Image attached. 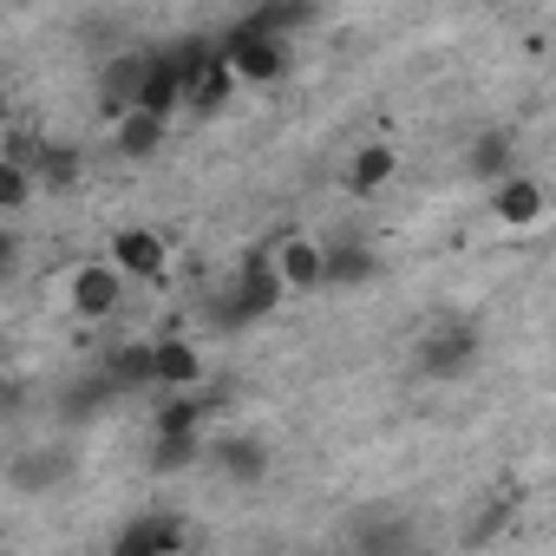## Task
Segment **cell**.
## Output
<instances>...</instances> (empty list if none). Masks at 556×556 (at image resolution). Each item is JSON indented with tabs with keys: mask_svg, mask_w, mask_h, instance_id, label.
I'll return each instance as SVG.
<instances>
[{
	"mask_svg": "<svg viewBox=\"0 0 556 556\" xmlns=\"http://www.w3.org/2000/svg\"><path fill=\"white\" fill-rule=\"evenodd\" d=\"M282 302H289V295H282V282H275V268H268V249H255V255L229 275V289L210 302V321H216V328H255V321H268Z\"/></svg>",
	"mask_w": 556,
	"mask_h": 556,
	"instance_id": "6da1fadb",
	"label": "cell"
},
{
	"mask_svg": "<svg viewBox=\"0 0 556 556\" xmlns=\"http://www.w3.org/2000/svg\"><path fill=\"white\" fill-rule=\"evenodd\" d=\"M289 53H295V47L255 34L249 21H236V27L216 34V60H223V73H229L236 86H275V79L289 73Z\"/></svg>",
	"mask_w": 556,
	"mask_h": 556,
	"instance_id": "7a4b0ae2",
	"label": "cell"
},
{
	"mask_svg": "<svg viewBox=\"0 0 556 556\" xmlns=\"http://www.w3.org/2000/svg\"><path fill=\"white\" fill-rule=\"evenodd\" d=\"M413 361H419L426 380H465L478 367V321L471 315H439L426 328V341H419Z\"/></svg>",
	"mask_w": 556,
	"mask_h": 556,
	"instance_id": "3957f363",
	"label": "cell"
},
{
	"mask_svg": "<svg viewBox=\"0 0 556 556\" xmlns=\"http://www.w3.org/2000/svg\"><path fill=\"white\" fill-rule=\"evenodd\" d=\"M184 549H190V517H177V510H144V517H131V523L112 536L105 556H184Z\"/></svg>",
	"mask_w": 556,
	"mask_h": 556,
	"instance_id": "277c9868",
	"label": "cell"
},
{
	"mask_svg": "<svg viewBox=\"0 0 556 556\" xmlns=\"http://www.w3.org/2000/svg\"><path fill=\"white\" fill-rule=\"evenodd\" d=\"M105 262L125 275V289H131V282H164V275H170V249H164V236H157V229H138V223H125V229L112 236Z\"/></svg>",
	"mask_w": 556,
	"mask_h": 556,
	"instance_id": "5b68a950",
	"label": "cell"
},
{
	"mask_svg": "<svg viewBox=\"0 0 556 556\" xmlns=\"http://www.w3.org/2000/svg\"><path fill=\"white\" fill-rule=\"evenodd\" d=\"M66 295H73V315L79 321H112L118 308H125V275L99 255V262H79L73 268V282H66Z\"/></svg>",
	"mask_w": 556,
	"mask_h": 556,
	"instance_id": "8992f818",
	"label": "cell"
},
{
	"mask_svg": "<svg viewBox=\"0 0 556 556\" xmlns=\"http://www.w3.org/2000/svg\"><path fill=\"white\" fill-rule=\"evenodd\" d=\"M131 112H144V118H157V125H170V118L184 112V79H177V66H170L164 47H144V73H138Z\"/></svg>",
	"mask_w": 556,
	"mask_h": 556,
	"instance_id": "52a82bcc",
	"label": "cell"
},
{
	"mask_svg": "<svg viewBox=\"0 0 556 556\" xmlns=\"http://www.w3.org/2000/svg\"><path fill=\"white\" fill-rule=\"evenodd\" d=\"M491 216H497L504 229H536V223L549 216V190H543V177L510 170L504 184H491Z\"/></svg>",
	"mask_w": 556,
	"mask_h": 556,
	"instance_id": "ba28073f",
	"label": "cell"
},
{
	"mask_svg": "<svg viewBox=\"0 0 556 556\" xmlns=\"http://www.w3.org/2000/svg\"><path fill=\"white\" fill-rule=\"evenodd\" d=\"M151 387H164V393H197V387H203V348H197L190 334L151 341Z\"/></svg>",
	"mask_w": 556,
	"mask_h": 556,
	"instance_id": "9c48e42d",
	"label": "cell"
},
{
	"mask_svg": "<svg viewBox=\"0 0 556 556\" xmlns=\"http://www.w3.org/2000/svg\"><path fill=\"white\" fill-rule=\"evenodd\" d=\"M268 268H275V282H282V295H308V289H321V242L315 236H282L268 249Z\"/></svg>",
	"mask_w": 556,
	"mask_h": 556,
	"instance_id": "30bf717a",
	"label": "cell"
},
{
	"mask_svg": "<svg viewBox=\"0 0 556 556\" xmlns=\"http://www.w3.org/2000/svg\"><path fill=\"white\" fill-rule=\"evenodd\" d=\"M203 465H216L229 484H262L268 478V445L255 432H229V439L203 445Z\"/></svg>",
	"mask_w": 556,
	"mask_h": 556,
	"instance_id": "8fae6325",
	"label": "cell"
},
{
	"mask_svg": "<svg viewBox=\"0 0 556 556\" xmlns=\"http://www.w3.org/2000/svg\"><path fill=\"white\" fill-rule=\"evenodd\" d=\"M380 275V255L367 242H321V289H361Z\"/></svg>",
	"mask_w": 556,
	"mask_h": 556,
	"instance_id": "7c38bea8",
	"label": "cell"
},
{
	"mask_svg": "<svg viewBox=\"0 0 556 556\" xmlns=\"http://www.w3.org/2000/svg\"><path fill=\"white\" fill-rule=\"evenodd\" d=\"M138 73H144V47H138V53H112V60L99 66V112H105L112 125L131 112V99H138Z\"/></svg>",
	"mask_w": 556,
	"mask_h": 556,
	"instance_id": "4fadbf2b",
	"label": "cell"
},
{
	"mask_svg": "<svg viewBox=\"0 0 556 556\" xmlns=\"http://www.w3.org/2000/svg\"><path fill=\"white\" fill-rule=\"evenodd\" d=\"M92 374L112 387V400H125V393H144V387H151V341H125V348H112V354H105Z\"/></svg>",
	"mask_w": 556,
	"mask_h": 556,
	"instance_id": "5bb4252c",
	"label": "cell"
},
{
	"mask_svg": "<svg viewBox=\"0 0 556 556\" xmlns=\"http://www.w3.org/2000/svg\"><path fill=\"white\" fill-rule=\"evenodd\" d=\"M66 478H73V452H60V445H34V452H21L8 465V484L14 491H53Z\"/></svg>",
	"mask_w": 556,
	"mask_h": 556,
	"instance_id": "9a60e30c",
	"label": "cell"
},
{
	"mask_svg": "<svg viewBox=\"0 0 556 556\" xmlns=\"http://www.w3.org/2000/svg\"><path fill=\"white\" fill-rule=\"evenodd\" d=\"M465 170H471L478 184H504L510 170H523V164H517V138H510V131H478V138L465 144Z\"/></svg>",
	"mask_w": 556,
	"mask_h": 556,
	"instance_id": "2e32d148",
	"label": "cell"
},
{
	"mask_svg": "<svg viewBox=\"0 0 556 556\" xmlns=\"http://www.w3.org/2000/svg\"><path fill=\"white\" fill-rule=\"evenodd\" d=\"M393 177H400V151H393V144H361V151L348 157V190H354V197H380Z\"/></svg>",
	"mask_w": 556,
	"mask_h": 556,
	"instance_id": "e0dca14e",
	"label": "cell"
},
{
	"mask_svg": "<svg viewBox=\"0 0 556 556\" xmlns=\"http://www.w3.org/2000/svg\"><path fill=\"white\" fill-rule=\"evenodd\" d=\"M242 21H249L255 34H268V40H282V47H289L302 27L321 21V8H308V0H275V8H255V14H242Z\"/></svg>",
	"mask_w": 556,
	"mask_h": 556,
	"instance_id": "ac0fdd59",
	"label": "cell"
},
{
	"mask_svg": "<svg viewBox=\"0 0 556 556\" xmlns=\"http://www.w3.org/2000/svg\"><path fill=\"white\" fill-rule=\"evenodd\" d=\"M112 138H118V157H157L164 151V138H170V125H157V118H144V112H125L118 125H112Z\"/></svg>",
	"mask_w": 556,
	"mask_h": 556,
	"instance_id": "d6986e66",
	"label": "cell"
},
{
	"mask_svg": "<svg viewBox=\"0 0 556 556\" xmlns=\"http://www.w3.org/2000/svg\"><path fill=\"white\" fill-rule=\"evenodd\" d=\"M203 465V432H177V439H151V471L177 478V471H197Z\"/></svg>",
	"mask_w": 556,
	"mask_h": 556,
	"instance_id": "ffe728a7",
	"label": "cell"
},
{
	"mask_svg": "<svg viewBox=\"0 0 556 556\" xmlns=\"http://www.w3.org/2000/svg\"><path fill=\"white\" fill-rule=\"evenodd\" d=\"M105 400H112V387H105V380L86 367V380H73V387H66V400H60V419H66V426H79V419H92Z\"/></svg>",
	"mask_w": 556,
	"mask_h": 556,
	"instance_id": "44dd1931",
	"label": "cell"
},
{
	"mask_svg": "<svg viewBox=\"0 0 556 556\" xmlns=\"http://www.w3.org/2000/svg\"><path fill=\"white\" fill-rule=\"evenodd\" d=\"M34 197H40L34 170H21V164H8V157H0V216H21Z\"/></svg>",
	"mask_w": 556,
	"mask_h": 556,
	"instance_id": "7402d4cb",
	"label": "cell"
},
{
	"mask_svg": "<svg viewBox=\"0 0 556 556\" xmlns=\"http://www.w3.org/2000/svg\"><path fill=\"white\" fill-rule=\"evenodd\" d=\"M21 262V229H8V223H0V275H8Z\"/></svg>",
	"mask_w": 556,
	"mask_h": 556,
	"instance_id": "603a6c76",
	"label": "cell"
},
{
	"mask_svg": "<svg viewBox=\"0 0 556 556\" xmlns=\"http://www.w3.org/2000/svg\"><path fill=\"white\" fill-rule=\"evenodd\" d=\"M8 393H14V387H8V367H0V400H8Z\"/></svg>",
	"mask_w": 556,
	"mask_h": 556,
	"instance_id": "cb8c5ba5",
	"label": "cell"
}]
</instances>
